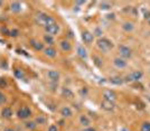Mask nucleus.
Masks as SVG:
<instances>
[{
  "mask_svg": "<svg viewBox=\"0 0 150 131\" xmlns=\"http://www.w3.org/2000/svg\"><path fill=\"white\" fill-rule=\"evenodd\" d=\"M88 89H86V87H82L81 90H80V94H81V95H84V96H85V95H86V94H88Z\"/></svg>",
  "mask_w": 150,
  "mask_h": 131,
  "instance_id": "nucleus-34",
  "label": "nucleus"
},
{
  "mask_svg": "<svg viewBox=\"0 0 150 131\" xmlns=\"http://www.w3.org/2000/svg\"><path fill=\"white\" fill-rule=\"evenodd\" d=\"M62 95L64 96V98H67V99H73L74 93H73V91H72L71 89H69V87H63Z\"/></svg>",
  "mask_w": 150,
  "mask_h": 131,
  "instance_id": "nucleus-20",
  "label": "nucleus"
},
{
  "mask_svg": "<svg viewBox=\"0 0 150 131\" xmlns=\"http://www.w3.org/2000/svg\"><path fill=\"white\" fill-rule=\"evenodd\" d=\"M119 53H120V57L123 58V59H128L132 56V50L129 46L127 45H121L119 47Z\"/></svg>",
  "mask_w": 150,
  "mask_h": 131,
  "instance_id": "nucleus-5",
  "label": "nucleus"
},
{
  "mask_svg": "<svg viewBox=\"0 0 150 131\" xmlns=\"http://www.w3.org/2000/svg\"><path fill=\"white\" fill-rule=\"evenodd\" d=\"M101 108L103 109V110H105V111H113L114 110V108H115V104H114V102H111V101H106V100H103L101 102Z\"/></svg>",
  "mask_w": 150,
  "mask_h": 131,
  "instance_id": "nucleus-10",
  "label": "nucleus"
},
{
  "mask_svg": "<svg viewBox=\"0 0 150 131\" xmlns=\"http://www.w3.org/2000/svg\"><path fill=\"white\" fill-rule=\"evenodd\" d=\"M76 53H77L79 57H81L82 59H88V50H85V47L83 45H79L77 46Z\"/></svg>",
  "mask_w": 150,
  "mask_h": 131,
  "instance_id": "nucleus-12",
  "label": "nucleus"
},
{
  "mask_svg": "<svg viewBox=\"0 0 150 131\" xmlns=\"http://www.w3.org/2000/svg\"><path fill=\"white\" fill-rule=\"evenodd\" d=\"M44 54L46 55V56L50 57V58H55L56 55H57V52L54 47L48 46V47H46V48L44 50Z\"/></svg>",
  "mask_w": 150,
  "mask_h": 131,
  "instance_id": "nucleus-15",
  "label": "nucleus"
},
{
  "mask_svg": "<svg viewBox=\"0 0 150 131\" xmlns=\"http://www.w3.org/2000/svg\"><path fill=\"white\" fill-rule=\"evenodd\" d=\"M140 131H150V122L149 121H146L141 125Z\"/></svg>",
  "mask_w": 150,
  "mask_h": 131,
  "instance_id": "nucleus-26",
  "label": "nucleus"
},
{
  "mask_svg": "<svg viewBox=\"0 0 150 131\" xmlns=\"http://www.w3.org/2000/svg\"><path fill=\"white\" fill-rule=\"evenodd\" d=\"M47 77H48V80H50L52 82H58L59 80V73L55 71V69H50L47 72Z\"/></svg>",
  "mask_w": 150,
  "mask_h": 131,
  "instance_id": "nucleus-11",
  "label": "nucleus"
},
{
  "mask_svg": "<svg viewBox=\"0 0 150 131\" xmlns=\"http://www.w3.org/2000/svg\"><path fill=\"white\" fill-rule=\"evenodd\" d=\"M7 80L5 77H0V87H6L7 86Z\"/></svg>",
  "mask_w": 150,
  "mask_h": 131,
  "instance_id": "nucleus-32",
  "label": "nucleus"
},
{
  "mask_svg": "<svg viewBox=\"0 0 150 131\" xmlns=\"http://www.w3.org/2000/svg\"><path fill=\"white\" fill-rule=\"evenodd\" d=\"M82 40L84 42V44H86V45H91L94 40L93 33H91V31L88 30H84L82 33Z\"/></svg>",
  "mask_w": 150,
  "mask_h": 131,
  "instance_id": "nucleus-7",
  "label": "nucleus"
},
{
  "mask_svg": "<svg viewBox=\"0 0 150 131\" xmlns=\"http://www.w3.org/2000/svg\"><path fill=\"white\" fill-rule=\"evenodd\" d=\"M31 110L28 106H20L17 111V117L21 120H26V119L30 118Z\"/></svg>",
  "mask_w": 150,
  "mask_h": 131,
  "instance_id": "nucleus-3",
  "label": "nucleus"
},
{
  "mask_svg": "<svg viewBox=\"0 0 150 131\" xmlns=\"http://www.w3.org/2000/svg\"><path fill=\"white\" fill-rule=\"evenodd\" d=\"M113 65H114L117 69H123L128 66V62H127V59H123V58H121V57H115V58L113 59Z\"/></svg>",
  "mask_w": 150,
  "mask_h": 131,
  "instance_id": "nucleus-8",
  "label": "nucleus"
},
{
  "mask_svg": "<svg viewBox=\"0 0 150 131\" xmlns=\"http://www.w3.org/2000/svg\"><path fill=\"white\" fill-rule=\"evenodd\" d=\"M13 75L18 79V80H23L24 77H25V74H24V72H23V69H18V67H16V69H13Z\"/></svg>",
  "mask_w": 150,
  "mask_h": 131,
  "instance_id": "nucleus-22",
  "label": "nucleus"
},
{
  "mask_svg": "<svg viewBox=\"0 0 150 131\" xmlns=\"http://www.w3.org/2000/svg\"><path fill=\"white\" fill-rule=\"evenodd\" d=\"M102 35H103V30H102L101 28H99V27H96L93 31V36H98L99 38H101Z\"/></svg>",
  "mask_w": 150,
  "mask_h": 131,
  "instance_id": "nucleus-28",
  "label": "nucleus"
},
{
  "mask_svg": "<svg viewBox=\"0 0 150 131\" xmlns=\"http://www.w3.org/2000/svg\"><path fill=\"white\" fill-rule=\"evenodd\" d=\"M1 33H2V34H5V35H8V36H9L10 30H8L6 27H4V28H1Z\"/></svg>",
  "mask_w": 150,
  "mask_h": 131,
  "instance_id": "nucleus-36",
  "label": "nucleus"
},
{
  "mask_svg": "<svg viewBox=\"0 0 150 131\" xmlns=\"http://www.w3.org/2000/svg\"><path fill=\"white\" fill-rule=\"evenodd\" d=\"M82 131H96L94 128H92V127H88V128H84Z\"/></svg>",
  "mask_w": 150,
  "mask_h": 131,
  "instance_id": "nucleus-38",
  "label": "nucleus"
},
{
  "mask_svg": "<svg viewBox=\"0 0 150 131\" xmlns=\"http://www.w3.org/2000/svg\"><path fill=\"white\" fill-rule=\"evenodd\" d=\"M0 67L7 69H8V63H7L6 61H1V62H0Z\"/></svg>",
  "mask_w": 150,
  "mask_h": 131,
  "instance_id": "nucleus-33",
  "label": "nucleus"
},
{
  "mask_svg": "<svg viewBox=\"0 0 150 131\" xmlns=\"http://www.w3.org/2000/svg\"><path fill=\"white\" fill-rule=\"evenodd\" d=\"M18 35H19L18 29H11V30H10V34H9L10 37H17Z\"/></svg>",
  "mask_w": 150,
  "mask_h": 131,
  "instance_id": "nucleus-30",
  "label": "nucleus"
},
{
  "mask_svg": "<svg viewBox=\"0 0 150 131\" xmlns=\"http://www.w3.org/2000/svg\"><path fill=\"white\" fill-rule=\"evenodd\" d=\"M61 115L63 118H71L73 115V111L71 110L69 106H63L61 109Z\"/></svg>",
  "mask_w": 150,
  "mask_h": 131,
  "instance_id": "nucleus-17",
  "label": "nucleus"
},
{
  "mask_svg": "<svg viewBox=\"0 0 150 131\" xmlns=\"http://www.w3.org/2000/svg\"><path fill=\"white\" fill-rule=\"evenodd\" d=\"M35 122L37 123V125H45L46 122H47V118L45 117V115H37V118L35 119Z\"/></svg>",
  "mask_w": 150,
  "mask_h": 131,
  "instance_id": "nucleus-24",
  "label": "nucleus"
},
{
  "mask_svg": "<svg viewBox=\"0 0 150 131\" xmlns=\"http://www.w3.org/2000/svg\"><path fill=\"white\" fill-rule=\"evenodd\" d=\"M79 121H80V125H83L84 128H88V127H90V125H91V120H90V118H88V115H84V114L80 115Z\"/></svg>",
  "mask_w": 150,
  "mask_h": 131,
  "instance_id": "nucleus-16",
  "label": "nucleus"
},
{
  "mask_svg": "<svg viewBox=\"0 0 150 131\" xmlns=\"http://www.w3.org/2000/svg\"><path fill=\"white\" fill-rule=\"evenodd\" d=\"M94 61H95V64L96 66H101V59L98 56H94Z\"/></svg>",
  "mask_w": 150,
  "mask_h": 131,
  "instance_id": "nucleus-37",
  "label": "nucleus"
},
{
  "mask_svg": "<svg viewBox=\"0 0 150 131\" xmlns=\"http://www.w3.org/2000/svg\"><path fill=\"white\" fill-rule=\"evenodd\" d=\"M1 115H2V118L5 119H10L13 117V110L9 106H5L2 109V111H1Z\"/></svg>",
  "mask_w": 150,
  "mask_h": 131,
  "instance_id": "nucleus-19",
  "label": "nucleus"
},
{
  "mask_svg": "<svg viewBox=\"0 0 150 131\" xmlns=\"http://www.w3.org/2000/svg\"><path fill=\"white\" fill-rule=\"evenodd\" d=\"M96 45H98V48L101 50V52H109V50H112L113 47V44L112 42L110 40V39H108V38H104V37H101L98 39V42H96Z\"/></svg>",
  "mask_w": 150,
  "mask_h": 131,
  "instance_id": "nucleus-2",
  "label": "nucleus"
},
{
  "mask_svg": "<svg viewBox=\"0 0 150 131\" xmlns=\"http://www.w3.org/2000/svg\"><path fill=\"white\" fill-rule=\"evenodd\" d=\"M148 23H149V24H150V17H149V18H148Z\"/></svg>",
  "mask_w": 150,
  "mask_h": 131,
  "instance_id": "nucleus-40",
  "label": "nucleus"
},
{
  "mask_svg": "<svg viewBox=\"0 0 150 131\" xmlns=\"http://www.w3.org/2000/svg\"><path fill=\"white\" fill-rule=\"evenodd\" d=\"M110 82L113 83V84H115V85H120V84H122V79H120V77H112V79H110Z\"/></svg>",
  "mask_w": 150,
  "mask_h": 131,
  "instance_id": "nucleus-27",
  "label": "nucleus"
},
{
  "mask_svg": "<svg viewBox=\"0 0 150 131\" xmlns=\"http://www.w3.org/2000/svg\"><path fill=\"white\" fill-rule=\"evenodd\" d=\"M144 76V73L141 71H132L130 74L125 76V82H137L139 81L141 77Z\"/></svg>",
  "mask_w": 150,
  "mask_h": 131,
  "instance_id": "nucleus-4",
  "label": "nucleus"
},
{
  "mask_svg": "<svg viewBox=\"0 0 150 131\" xmlns=\"http://www.w3.org/2000/svg\"><path fill=\"white\" fill-rule=\"evenodd\" d=\"M59 47H61V50H64V52H69V50H72V44L69 43V40L64 39V40H61V42H59Z\"/></svg>",
  "mask_w": 150,
  "mask_h": 131,
  "instance_id": "nucleus-18",
  "label": "nucleus"
},
{
  "mask_svg": "<svg viewBox=\"0 0 150 131\" xmlns=\"http://www.w3.org/2000/svg\"><path fill=\"white\" fill-rule=\"evenodd\" d=\"M48 131H58V128L55 125H50V128H48Z\"/></svg>",
  "mask_w": 150,
  "mask_h": 131,
  "instance_id": "nucleus-35",
  "label": "nucleus"
},
{
  "mask_svg": "<svg viewBox=\"0 0 150 131\" xmlns=\"http://www.w3.org/2000/svg\"><path fill=\"white\" fill-rule=\"evenodd\" d=\"M44 42L45 44H47V45H50V46H52V45H54L55 44V39H54V37L53 36H50V35H44Z\"/></svg>",
  "mask_w": 150,
  "mask_h": 131,
  "instance_id": "nucleus-23",
  "label": "nucleus"
},
{
  "mask_svg": "<svg viewBox=\"0 0 150 131\" xmlns=\"http://www.w3.org/2000/svg\"><path fill=\"white\" fill-rule=\"evenodd\" d=\"M100 8L102 10H109V9L111 8V5H110L109 2H102L100 5Z\"/></svg>",
  "mask_w": 150,
  "mask_h": 131,
  "instance_id": "nucleus-29",
  "label": "nucleus"
},
{
  "mask_svg": "<svg viewBox=\"0 0 150 131\" xmlns=\"http://www.w3.org/2000/svg\"><path fill=\"white\" fill-rule=\"evenodd\" d=\"M5 131H15L13 129V128H6V129H5Z\"/></svg>",
  "mask_w": 150,
  "mask_h": 131,
  "instance_id": "nucleus-39",
  "label": "nucleus"
},
{
  "mask_svg": "<svg viewBox=\"0 0 150 131\" xmlns=\"http://www.w3.org/2000/svg\"><path fill=\"white\" fill-rule=\"evenodd\" d=\"M44 28H45L46 34H47V35H50V36H53V37L59 33V26L57 25L56 23L53 24V25L46 26V27H44Z\"/></svg>",
  "mask_w": 150,
  "mask_h": 131,
  "instance_id": "nucleus-6",
  "label": "nucleus"
},
{
  "mask_svg": "<svg viewBox=\"0 0 150 131\" xmlns=\"http://www.w3.org/2000/svg\"><path fill=\"white\" fill-rule=\"evenodd\" d=\"M103 100L114 102V101L117 100V93L113 90H105L103 92Z\"/></svg>",
  "mask_w": 150,
  "mask_h": 131,
  "instance_id": "nucleus-9",
  "label": "nucleus"
},
{
  "mask_svg": "<svg viewBox=\"0 0 150 131\" xmlns=\"http://www.w3.org/2000/svg\"><path fill=\"white\" fill-rule=\"evenodd\" d=\"M149 87H150V84H149Z\"/></svg>",
  "mask_w": 150,
  "mask_h": 131,
  "instance_id": "nucleus-41",
  "label": "nucleus"
},
{
  "mask_svg": "<svg viewBox=\"0 0 150 131\" xmlns=\"http://www.w3.org/2000/svg\"><path fill=\"white\" fill-rule=\"evenodd\" d=\"M10 10L13 13H21V10H23V6H21V4L18 2V1H13V2H11V5H10Z\"/></svg>",
  "mask_w": 150,
  "mask_h": 131,
  "instance_id": "nucleus-13",
  "label": "nucleus"
},
{
  "mask_svg": "<svg viewBox=\"0 0 150 131\" xmlns=\"http://www.w3.org/2000/svg\"><path fill=\"white\" fill-rule=\"evenodd\" d=\"M36 21H37V24L44 26V27L55 24V19L45 13H38L36 16Z\"/></svg>",
  "mask_w": 150,
  "mask_h": 131,
  "instance_id": "nucleus-1",
  "label": "nucleus"
},
{
  "mask_svg": "<svg viewBox=\"0 0 150 131\" xmlns=\"http://www.w3.org/2000/svg\"><path fill=\"white\" fill-rule=\"evenodd\" d=\"M122 28H123V30L127 31V33H131L133 29H134V26L132 24L131 21H125V24L122 25Z\"/></svg>",
  "mask_w": 150,
  "mask_h": 131,
  "instance_id": "nucleus-21",
  "label": "nucleus"
},
{
  "mask_svg": "<svg viewBox=\"0 0 150 131\" xmlns=\"http://www.w3.org/2000/svg\"><path fill=\"white\" fill-rule=\"evenodd\" d=\"M6 95L2 93V92H0V104H5L6 103Z\"/></svg>",
  "mask_w": 150,
  "mask_h": 131,
  "instance_id": "nucleus-31",
  "label": "nucleus"
},
{
  "mask_svg": "<svg viewBox=\"0 0 150 131\" xmlns=\"http://www.w3.org/2000/svg\"><path fill=\"white\" fill-rule=\"evenodd\" d=\"M25 127L28 129V130H35L37 128V123L35 121H28L25 123Z\"/></svg>",
  "mask_w": 150,
  "mask_h": 131,
  "instance_id": "nucleus-25",
  "label": "nucleus"
},
{
  "mask_svg": "<svg viewBox=\"0 0 150 131\" xmlns=\"http://www.w3.org/2000/svg\"><path fill=\"white\" fill-rule=\"evenodd\" d=\"M30 45H31V47H33L35 50H37V52L45 50L44 44L40 43L39 40H36V39H30Z\"/></svg>",
  "mask_w": 150,
  "mask_h": 131,
  "instance_id": "nucleus-14",
  "label": "nucleus"
}]
</instances>
